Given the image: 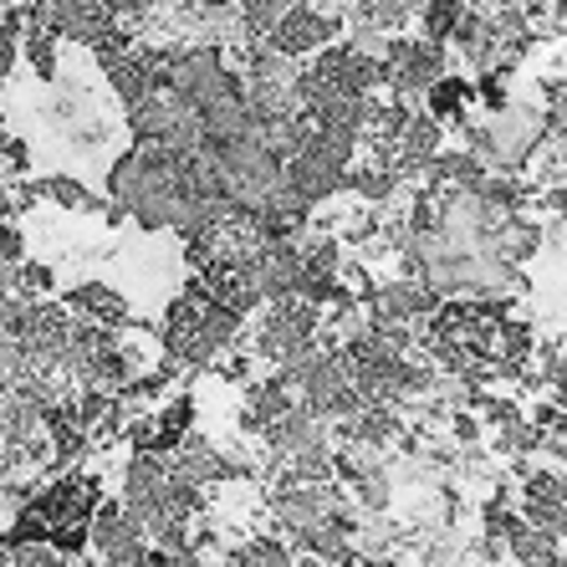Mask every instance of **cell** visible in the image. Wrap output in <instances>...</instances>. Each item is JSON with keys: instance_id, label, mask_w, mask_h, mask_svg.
Listing matches in <instances>:
<instances>
[{"instance_id": "cell-1", "label": "cell", "mask_w": 567, "mask_h": 567, "mask_svg": "<svg viewBox=\"0 0 567 567\" xmlns=\"http://www.w3.org/2000/svg\"><path fill=\"white\" fill-rule=\"evenodd\" d=\"M379 62H383V87L394 97H404V103H414V97L445 72V41L389 31L379 47Z\"/></svg>"}, {"instance_id": "cell-11", "label": "cell", "mask_w": 567, "mask_h": 567, "mask_svg": "<svg viewBox=\"0 0 567 567\" xmlns=\"http://www.w3.org/2000/svg\"><path fill=\"white\" fill-rule=\"evenodd\" d=\"M481 527H486V537H481V542H491V547L502 553L506 542L527 527V522H522V512H516V506H506L502 496H491V502H481Z\"/></svg>"}, {"instance_id": "cell-2", "label": "cell", "mask_w": 567, "mask_h": 567, "mask_svg": "<svg viewBox=\"0 0 567 567\" xmlns=\"http://www.w3.org/2000/svg\"><path fill=\"white\" fill-rule=\"evenodd\" d=\"M87 553H97L103 563H118V567L144 563L148 532L123 502H103V496H97L93 516H87Z\"/></svg>"}, {"instance_id": "cell-8", "label": "cell", "mask_w": 567, "mask_h": 567, "mask_svg": "<svg viewBox=\"0 0 567 567\" xmlns=\"http://www.w3.org/2000/svg\"><path fill=\"white\" fill-rule=\"evenodd\" d=\"M471 103H475V82L471 78H445V72H440V78L424 87V113H435L440 123L465 118V107Z\"/></svg>"}, {"instance_id": "cell-6", "label": "cell", "mask_w": 567, "mask_h": 567, "mask_svg": "<svg viewBox=\"0 0 567 567\" xmlns=\"http://www.w3.org/2000/svg\"><path fill=\"white\" fill-rule=\"evenodd\" d=\"M291 404H297V389H291V379L277 369L271 379H261V383H251V389H246V410H240V430H246V435H261L266 424L277 420V414H287Z\"/></svg>"}, {"instance_id": "cell-15", "label": "cell", "mask_w": 567, "mask_h": 567, "mask_svg": "<svg viewBox=\"0 0 567 567\" xmlns=\"http://www.w3.org/2000/svg\"><path fill=\"white\" fill-rule=\"evenodd\" d=\"M450 435L461 440V445H475V440H481V420H475V410H455V424H450Z\"/></svg>"}, {"instance_id": "cell-10", "label": "cell", "mask_w": 567, "mask_h": 567, "mask_svg": "<svg viewBox=\"0 0 567 567\" xmlns=\"http://www.w3.org/2000/svg\"><path fill=\"white\" fill-rule=\"evenodd\" d=\"M37 195L52 199V205H62V210H103V199L87 195V189H82L72 174H41V179H37Z\"/></svg>"}, {"instance_id": "cell-3", "label": "cell", "mask_w": 567, "mask_h": 567, "mask_svg": "<svg viewBox=\"0 0 567 567\" xmlns=\"http://www.w3.org/2000/svg\"><path fill=\"white\" fill-rule=\"evenodd\" d=\"M113 21L118 16L103 0H31L27 6V27H41L56 41H78V47H93L103 31H113Z\"/></svg>"}, {"instance_id": "cell-4", "label": "cell", "mask_w": 567, "mask_h": 567, "mask_svg": "<svg viewBox=\"0 0 567 567\" xmlns=\"http://www.w3.org/2000/svg\"><path fill=\"white\" fill-rule=\"evenodd\" d=\"M343 37V16H328V11H317L312 0L307 6H291L287 16H281L277 27L266 31V47H277V52H287V56H312L317 47H328V41H338Z\"/></svg>"}, {"instance_id": "cell-16", "label": "cell", "mask_w": 567, "mask_h": 567, "mask_svg": "<svg viewBox=\"0 0 567 567\" xmlns=\"http://www.w3.org/2000/svg\"><path fill=\"white\" fill-rule=\"evenodd\" d=\"M11 215H16V205H11V189L0 185V220H11Z\"/></svg>"}, {"instance_id": "cell-9", "label": "cell", "mask_w": 567, "mask_h": 567, "mask_svg": "<svg viewBox=\"0 0 567 567\" xmlns=\"http://www.w3.org/2000/svg\"><path fill=\"white\" fill-rule=\"evenodd\" d=\"M512 563H563V532H553V527H522L512 542L502 547Z\"/></svg>"}, {"instance_id": "cell-7", "label": "cell", "mask_w": 567, "mask_h": 567, "mask_svg": "<svg viewBox=\"0 0 567 567\" xmlns=\"http://www.w3.org/2000/svg\"><path fill=\"white\" fill-rule=\"evenodd\" d=\"M62 307L72 317H93V322H107V328H123V322H128V302H123L113 287H103V281H82V287H72V297H66Z\"/></svg>"}, {"instance_id": "cell-12", "label": "cell", "mask_w": 567, "mask_h": 567, "mask_svg": "<svg viewBox=\"0 0 567 567\" xmlns=\"http://www.w3.org/2000/svg\"><path fill=\"white\" fill-rule=\"evenodd\" d=\"M225 563H291V547H281L277 537H251V547H236L225 553Z\"/></svg>"}, {"instance_id": "cell-13", "label": "cell", "mask_w": 567, "mask_h": 567, "mask_svg": "<svg viewBox=\"0 0 567 567\" xmlns=\"http://www.w3.org/2000/svg\"><path fill=\"white\" fill-rule=\"evenodd\" d=\"M16 287L31 291V297H47V291H56V271L52 266H41V261H16Z\"/></svg>"}, {"instance_id": "cell-14", "label": "cell", "mask_w": 567, "mask_h": 567, "mask_svg": "<svg viewBox=\"0 0 567 567\" xmlns=\"http://www.w3.org/2000/svg\"><path fill=\"white\" fill-rule=\"evenodd\" d=\"M21 256H27V236H21V230H16L11 220H0V261L16 266Z\"/></svg>"}, {"instance_id": "cell-17", "label": "cell", "mask_w": 567, "mask_h": 567, "mask_svg": "<svg viewBox=\"0 0 567 567\" xmlns=\"http://www.w3.org/2000/svg\"><path fill=\"white\" fill-rule=\"evenodd\" d=\"M0 123H6V113H0Z\"/></svg>"}, {"instance_id": "cell-5", "label": "cell", "mask_w": 567, "mask_h": 567, "mask_svg": "<svg viewBox=\"0 0 567 567\" xmlns=\"http://www.w3.org/2000/svg\"><path fill=\"white\" fill-rule=\"evenodd\" d=\"M512 471L527 481L522 486V522H532V527H553L563 532V516H567V491H563V471H532L527 461H512Z\"/></svg>"}]
</instances>
